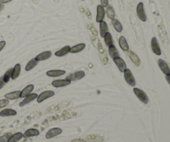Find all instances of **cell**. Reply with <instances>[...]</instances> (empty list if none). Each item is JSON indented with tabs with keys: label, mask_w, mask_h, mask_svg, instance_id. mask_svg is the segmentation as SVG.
<instances>
[{
	"label": "cell",
	"mask_w": 170,
	"mask_h": 142,
	"mask_svg": "<svg viewBox=\"0 0 170 142\" xmlns=\"http://www.w3.org/2000/svg\"><path fill=\"white\" fill-rule=\"evenodd\" d=\"M124 77H125V80L129 86H135L136 85V82H135V78L133 75L132 71L129 70V68H126L125 70L124 71Z\"/></svg>",
	"instance_id": "1"
},
{
	"label": "cell",
	"mask_w": 170,
	"mask_h": 142,
	"mask_svg": "<svg viewBox=\"0 0 170 142\" xmlns=\"http://www.w3.org/2000/svg\"><path fill=\"white\" fill-rule=\"evenodd\" d=\"M99 27H100V35L101 38H104L106 33L109 32L108 25L105 21H101L99 23Z\"/></svg>",
	"instance_id": "16"
},
{
	"label": "cell",
	"mask_w": 170,
	"mask_h": 142,
	"mask_svg": "<svg viewBox=\"0 0 170 142\" xmlns=\"http://www.w3.org/2000/svg\"><path fill=\"white\" fill-rule=\"evenodd\" d=\"M85 140L91 142H103L104 141V138L102 136H98V135H89V136H86Z\"/></svg>",
	"instance_id": "24"
},
{
	"label": "cell",
	"mask_w": 170,
	"mask_h": 142,
	"mask_svg": "<svg viewBox=\"0 0 170 142\" xmlns=\"http://www.w3.org/2000/svg\"><path fill=\"white\" fill-rule=\"evenodd\" d=\"M13 0H0V4H5V3H10Z\"/></svg>",
	"instance_id": "38"
},
{
	"label": "cell",
	"mask_w": 170,
	"mask_h": 142,
	"mask_svg": "<svg viewBox=\"0 0 170 142\" xmlns=\"http://www.w3.org/2000/svg\"><path fill=\"white\" fill-rule=\"evenodd\" d=\"M38 95L37 94V93H30L29 95H27V96H25V97L24 98V100L21 101L20 103H19V107H24L25 105H27V104L30 103V102H32V101H34V100H36L37 98H38Z\"/></svg>",
	"instance_id": "7"
},
{
	"label": "cell",
	"mask_w": 170,
	"mask_h": 142,
	"mask_svg": "<svg viewBox=\"0 0 170 142\" xmlns=\"http://www.w3.org/2000/svg\"><path fill=\"white\" fill-rule=\"evenodd\" d=\"M85 43H78V44L75 45L73 47H71L70 53H81V51L85 49Z\"/></svg>",
	"instance_id": "21"
},
{
	"label": "cell",
	"mask_w": 170,
	"mask_h": 142,
	"mask_svg": "<svg viewBox=\"0 0 170 142\" xmlns=\"http://www.w3.org/2000/svg\"><path fill=\"white\" fill-rule=\"evenodd\" d=\"M21 73V65L19 63H17L16 65L13 67V73H12V78L13 80H15V79H17L18 77H19V75Z\"/></svg>",
	"instance_id": "25"
},
{
	"label": "cell",
	"mask_w": 170,
	"mask_h": 142,
	"mask_svg": "<svg viewBox=\"0 0 170 142\" xmlns=\"http://www.w3.org/2000/svg\"><path fill=\"white\" fill-rule=\"evenodd\" d=\"M70 46H65V47H63L62 48H61L60 50L56 51V53H55V56H59V57L66 56V55H67L68 53H70Z\"/></svg>",
	"instance_id": "22"
},
{
	"label": "cell",
	"mask_w": 170,
	"mask_h": 142,
	"mask_svg": "<svg viewBox=\"0 0 170 142\" xmlns=\"http://www.w3.org/2000/svg\"><path fill=\"white\" fill-rule=\"evenodd\" d=\"M151 49H152L153 53L155 55H157V56L161 55V48H160V46H159V43H158V39L156 38L155 37H154L151 39Z\"/></svg>",
	"instance_id": "4"
},
{
	"label": "cell",
	"mask_w": 170,
	"mask_h": 142,
	"mask_svg": "<svg viewBox=\"0 0 170 142\" xmlns=\"http://www.w3.org/2000/svg\"><path fill=\"white\" fill-rule=\"evenodd\" d=\"M119 45H120V48H121L122 50L125 51V52H129V44H128L127 40H126V38L124 36H121L120 38H119Z\"/></svg>",
	"instance_id": "19"
},
{
	"label": "cell",
	"mask_w": 170,
	"mask_h": 142,
	"mask_svg": "<svg viewBox=\"0 0 170 142\" xmlns=\"http://www.w3.org/2000/svg\"><path fill=\"white\" fill-rule=\"evenodd\" d=\"M34 89V85L33 84H29L27 86L24 88L22 91H21L20 93V98H24L25 96H27V95H29L30 93H32V91Z\"/></svg>",
	"instance_id": "18"
},
{
	"label": "cell",
	"mask_w": 170,
	"mask_h": 142,
	"mask_svg": "<svg viewBox=\"0 0 170 142\" xmlns=\"http://www.w3.org/2000/svg\"><path fill=\"white\" fill-rule=\"evenodd\" d=\"M105 17H106V9H105L104 7L99 4L96 7V21L97 23H100L101 21H104Z\"/></svg>",
	"instance_id": "5"
},
{
	"label": "cell",
	"mask_w": 170,
	"mask_h": 142,
	"mask_svg": "<svg viewBox=\"0 0 170 142\" xmlns=\"http://www.w3.org/2000/svg\"><path fill=\"white\" fill-rule=\"evenodd\" d=\"M11 136H12V133H6L5 135L0 136V142H8Z\"/></svg>",
	"instance_id": "33"
},
{
	"label": "cell",
	"mask_w": 170,
	"mask_h": 142,
	"mask_svg": "<svg viewBox=\"0 0 170 142\" xmlns=\"http://www.w3.org/2000/svg\"><path fill=\"white\" fill-rule=\"evenodd\" d=\"M5 84H6V83L4 82H3V77H1V78H0V89L1 88H3V86H4V85H5Z\"/></svg>",
	"instance_id": "37"
},
{
	"label": "cell",
	"mask_w": 170,
	"mask_h": 142,
	"mask_svg": "<svg viewBox=\"0 0 170 142\" xmlns=\"http://www.w3.org/2000/svg\"><path fill=\"white\" fill-rule=\"evenodd\" d=\"M136 13L138 15V18H139V20L142 22H146L147 21V16L145 13V10H144V3L140 2L138 3V5L136 7Z\"/></svg>",
	"instance_id": "3"
},
{
	"label": "cell",
	"mask_w": 170,
	"mask_h": 142,
	"mask_svg": "<svg viewBox=\"0 0 170 142\" xmlns=\"http://www.w3.org/2000/svg\"><path fill=\"white\" fill-rule=\"evenodd\" d=\"M62 133V130L61 128H52L51 130H48L47 133H46V138H47V139H52V138H54V137H56V136L61 135Z\"/></svg>",
	"instance_id": "9"
},
{
	"label": "cell",
	"mask_w": 170,
	"mask_h": 142,
	"mask_svg": "<svg viewBox=\"0 0 170 142\" xmlns=\"http://www.w3.org/2000/svg\"><path fill=\"white\" fill-rule=\"evenodd\" d=\"M5 46H6V42H5V41H1V42H0V52L3 50Z\"/></svg>",
	"instance_id": "36"
},
{
	"label": "cell",
	"mask_w": 170,
	"mask_h": 142,
	"mask_svg": "<svg viewBox=\"0 0 170 142\" xmlns=\"http://www.w3.org/2000/svg\"><path fill=\"white\" fill-rule=\"evenodd\" d=\"M103 38H104L105 44H106L107 47H110V45H113V38H112L111 33H110V32H108V33H106Z\"/></svg>",
	"instance_id": "31"
},
{
	"label": "cell",
	"mask_w": 170,
	"mask_h": 142,
	"mask_svg": "<svg viewBox=\"0 0 170 142\" xmlns=\"http://www.w3.org/2000/svg\"><path fill=\"white\" fill-rule=\"evenodd\" d=\"M3 9V4H0V12Z\"/></svg>",
	"instance_id": "41"
},
{
	"label": "cell",
	"mask_w": 170,
	"mask_h": 142,
	"mask_svg": "<svg viewBox=\"0 0 170 142\" xmlns=\"http://www.w3.org/2000/svg\"><path fill=\"white\" fill-rule=\"evenodd\" d=\"M134 93H135V96H137V98H138L141 102H143V103L144 104H148V102L150 101V99H149L147 94L143 91V90L137 88V87H135V88H134Z\"/></svg>",
	"instance_id": "2"
},
{
	"label": "cell",
	"mask_w": 170,
	"mask_h": 142,
	"mask_svg": "<svg viewBox=\"0 0 170 142\" xmlns=\"http://www.w3.org/2000/svg\"><path fill=\"white\" fill-rule=\"evenodd\" d=\"M12 73H13V68H10L8 71L5 72V74L3 76V80L5 83L9 82V80L11 79V77H12Z\"/></svg>",
	"instance_id": "32"
},
{
	"label": "cell",
	"mask_w": 170,
	"mask_h": 142,
	"mask_svg": "<svg viewBox=\"0 0 170 142\" xmlns=\"http://www.w3.org/2000/svg\"><path fill=\"white\" fill-rule=\"evenodd\" d=\"M71 82L70 80H68V79H58V80H54L52 82V86L54 87H56V88H60V87H64V86H67L68 85H70L71 84Z\"/></svg>",
	"instance_id": "8"
},
{
	"label": "cell",
	"mask_w": 170,
	"mask_h": 142,
	"mask_svg": "<svg viewBox=\"0 0 170 142\" xmlns=\"http://www.w3.org/2000/svg\"><path fill=\"white\" fill-rule=\"evenodd\" d=\"M52 52L50 51H45L43 53H41L38 55H37L35 57L36 61L38 62H42V61H46V60L49 59L51 56H52Z\"/></svg>",
	"instance_id": "12"
},
{
	"label": "cell",
	"mask_w": 170,
	"mask_h": 142,
	"mask_svg": "<svg viewBox=\"0 0 170 142\" xmlns=\"http://www.w3.org/2000/svg\"><path fill=\"white\" fill-rule=\"evenodd\" d=\"M24 137V134L22 132H17V133L13 134L11 136L10 139L9 140L8 142H18L22 138Z\"/></svg>",
	"instance_id": "29"
},
{
	"label": "cell",
	"mask_w": 170,
	"mask_h": 142,
	"mask_svg": "<svg viewBox=\"0 0 170 142\" xmlns=\"http://www.w3.org/2000/svg\"><path fill=\"white\" fill-rule=\"evenodd\" d=\"M111 24L116 32H118V33H121V32L123 31V25L121 24V23H120V21L118 20V19H116V18L112 19Z\"/></svg>",
	"instance_id": "27"
},
{
	"label": "cell",
	"mask_w": 170,
	"mask_h": 142,
	"mask_svg": "<svg viewBox=\"0 0 170 142\" xmlns=\"http://www.w3.org/2000/svg\"><path fill=\"white\" fill-rule=\"evenodd\" d=\"M38 61H36L35 58H32L29 61V62H27V64L26 65V67H25V71H31L32 69L35 67L36 66L38 65Z\"/></svg>",
	"instance_id": "30"
},
{
	"label": "cell",
	"mask_w": 170,
	"mask_h": 142,
	"mask_svg": "<svg viewBox=\"0 0 170 142\" xmlns=\"http://www.w3.org/2000/svg\"><path fill=\"white\" fill-rule=\"evenodd\" d=\"M165 78H166V81L168 82V83L170 85V75H166Z\"/></svg>",
	"instance_id": "40"
},
{
	"label": "cell",
	"mask_w": 170,
	"mask_h": 142,
	"mask_svg": "<svg viewBox=\"0 0 170 142\" xmlns=\"http://www.w3.org/2000/svg\"><path fill=\"white\" fill-rule=\"evenodd\" d=\"M113 61H114V64L116 65V67H117L118 69H119V71H121V72H124V71L127 68L125 62L123 58H121L120 56L115 57V58L113 59Z\"/></svg>",
	"instance_id": "10"
},
{
	"label": "cell",
	"mask_w": 170,
	"mask_h": 142,
	"mask_svg": "<svg viewBox=\"0 0 170 142\" xmlns=\"http://www.w3.org/2000/svg\"><path fill=\"white\" fill-rule=\"evenodd\" d=\"M109 4V0H100V5L106 8Z\"/></svg>",
	"instance_id": "35"
},
{
	"label": "cell",
	"mask_w": 170,
	"mask_h": 142,
	"mask_svg": "<svg viewBox=\"0 0 170 142\" xmlns=\"http://www.w3.org/2000/svg\"><path fill=\"white\" fill-rule=\"evenodd\" d=\"M9 103V100L4 98V99H2L0 100V108H3V107H5L6 106H8Z\"/></svg>",
	"instance_id": "34"
},
{
	"label": "cell",
	"mask_w": 170,
	"mask_h": 142,
	"mask_svg": "<svg viewBox=\"0 0 170 142\" xmlns=\"http://www.w3.org/2000/svg\"><path fill=\"white\" fill-rule=\"evenodd\" d=\"M54 95H55V92L53 91H45V92H42L40 95H38L37 101H38V103H41L42 101H44L45 100L53 96Z\"/></svg>",
	"instance_id": "6"
},
{
	"label": "cell",
	"mask_w": 170,
	"mask_h": 142,
	"mask_svg": "<svg viewBox=\"0 0 170 142\" xmlns=\"http://www.w3.org/2000/svg\"><path fill=\"white\" fill-rule=\"evenodd\" d=\"M21 91H15V92H9L4 95V97L8 100H17L18 98H20Z\"/></svg>",
	"instance_id": "23"
},
{
	"label": "cell",
	"mask_w": 170,
	"mask_h": 142,
	"mask_svg": "<svg viewBox=\"0 0 170 142\" xmlns=\"http://www.w3.org/2000/svg\"><path fill=\"white\" fill-rule=\"evenodd\" d=\"M108 52H109V55L111 57L112 59H114L115 57H118L120 56V53H119V51L116 48V47L114 46V44L110 45V47H108Z\"/></svg>",
	"instance_id": "20"
},
{
	"label": "cell",
	"mask_w": 170,
	"mask_h": 142,
	"mask_svg": "<svg viewBox=\"0 0 170 142\" xmlns=\"http://www.w3.org/2000/svg\"><path fill=\"white\" fill-rule=\"evenodd\" d=\"M158 64L159 68H160V70L164 72V74L170 75V68L168 65L167 62L164 61V60L159 59L158 60Z\"/></svg>",
	"instance_id": "11"
},
{
	"label": "cell",
	"mask_w": 170,
	"mask_h": 142,
	"mask_svg": "<svg viewBox=\"0 0 170 142\" xmlns=\"http://www.w3.org/2000/svg\"><path fill=\"white\" fill-rule=\"evenodd\" d=\"M40 135V131L37 129H28L24 133V138H29V137H34Z\"/></svg>",
	"instance_id": "17"
},
{
	"label": "cell",
	"mask_w": 170,
	"mask_h": 142,
	"mask_svg": "<svg viewBox=\"0 0 170 142\" xmlns=\"http://www.w3.org/2000/svg\"><path fill=\"white\" fill-rule=\"evenodd\" d=\"M17 115V111L13 109H4L0 111V116H13Z\"/></svg>",
	"instance_id": "28"
},
{
	"label": "cell",
	"mask_w": 170,
	"mask_h": 142,
	"mask_svg": "<svg viewBox=\"0 0 170 142\" xmlns=\"http://www.w3.org/2000/svg\"><path fill=\"white\" fill-rule=\"evenodd\" d=\"M71 142H87L85 140H83V139H75V140H72Z\"/></svg>",
	"instance_id": "39"
},
{
	"label": "cell",
	"mask_w": 170,
	"mask_h": 142,
	"mask_svg": "<svg viewBox=\"0 0 170 142\" xmlns=\"http://www.w3.org/2000/svg\"><path fill=\"white\" fill-rule=\"evenodd\" d=\"M106 15H107V17H108L109 19H114L115 18V13H114V8L111 6V5H110L108 4L107 6L106 7Z\"/></svg>",
	"instance_id": "26"
},
{
	"label": "cell",
	"mask_w": 170,
	"mask_h": 142,
	"mask_svg": "<svg viewBox=\"0 0 170 142\" xmlns=\"http://www.w3.org/2000/svg\"><path fill=\"white\" fill-rule=\"evenodd\" d=\"M128 56H129V59L131 60V62L135 64V66L139 67V66L140 65V59H139L138 55L135 53H134L132 51H129V53H128Z\"/></svg>",
	"instance_id": "15"
},
{
	"label": "cell",
	"mask_w": 170,
	"mask_h": 142,
	"mask_svg": "<svg viewBox=\"0 0 170 142\" xmlns=\"http://www.w3.org/2000/svg\"><path fill=\"white\" fill-rule=\"evenodd\" d=\"M66 74V71L64 70H50V71H47L46 75L47 77H58L61 76Z\"/></svg>",
	"instance_id": "14"
},
{
	"label": "cell",
	"mask_w": 170,
	"mask_h": 142,
	"mask_svg": "<svg viewBox=\"0 0 170 142\" xmlns=\"http://www.w3.org/2000/svg\"><path fill=\"white\" fill-rule=\"evenodd\" d=\"M85 76V73L84 71H76L73 74H71L70 77H67V79L71 81H76V80H81L83 77Z\"/></svg>",
	"instance_id": "13"
}]
</instances>
